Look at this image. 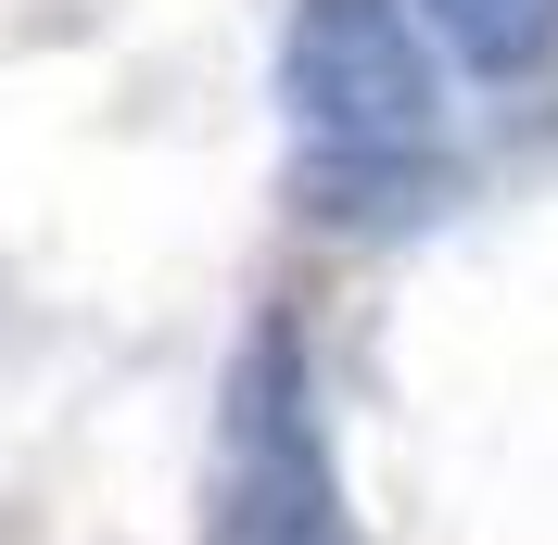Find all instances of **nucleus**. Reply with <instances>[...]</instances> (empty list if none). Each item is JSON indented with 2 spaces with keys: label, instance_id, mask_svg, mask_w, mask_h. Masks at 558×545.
Returning a JSON list of instances; mask_svg holds the SVG:
<instances>
[{
  "label": "nucleus",
  "instance_id": "1",
  "mask_svg": "<svg viewBox=\"0 0 558 545\" xmlns=\"http://www.w3.org/2000/svg\"><path fill=\"white\" fill-rule=\"evenodd\" d=\"M204 545H355L343 533V470L292 305H267L229 342L216 380V482H204Z\"/></svg>",
  "mask_w": 558,
  "mask_h": 545
},
{
  "label": "nucleus",
  "instance_id": "2",
  "mask_svg": "<svg viewBox=\"0 0 558 545\" xmlns=\"http://www.w3.org/2000/svg\"><path fill=\"white\" fill-rule=\"evenodd\" d=\"M279 114L305 153H432L445 51L418 0H292L279 26Z\"/></svg>",
  "mask_w": 558,
  "mask_h": 545
},
{
  "label": "nucleus",
  "instance_id": "3",
  "mask_svg": "<svg viewBox=\"0 0 558 545\" xmlns=\"http://www.w3.org/2000/svg\"><path fill=\"white\" fill-rule=\"evenodd\" d=\"M418 26H432V51L457 76H483V89H521V76L558 64V0H418Z\"/></svg>",
  "mask_w": 558,
  "mask_h": 545
},
{
  "label": "nucleus",
  "instance_id": "4",
  "mask_svg": "<svg viewBox=\"0 0 558 545\" xmlns=\"http://www.w3.org/2000/svg\"><path fill=\"white\" fill-rule=\"evenodd\" d=\"M445 191V153H305L292 166V204L317 216V229H368V216H418Z\"/></svg>",
  "mask_w": 558,
  "mask_h": 545
}]
</instances>
